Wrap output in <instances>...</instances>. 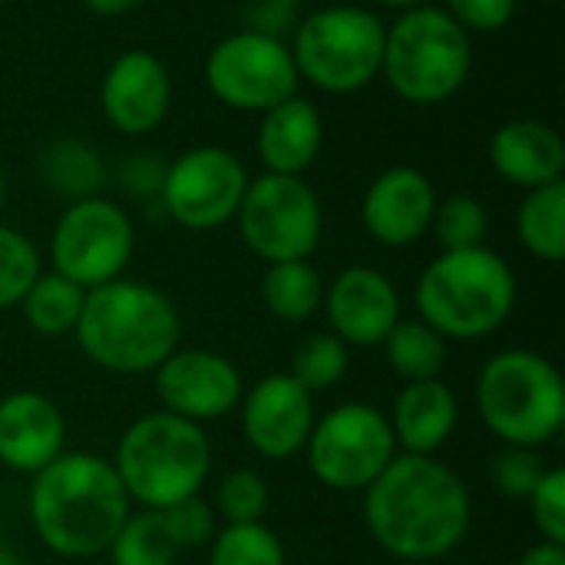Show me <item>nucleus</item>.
<instances>
[{"label": "nucleus", "instance_id": "obj_26", "mask_svg": "<svg viewBox=\"0 0 565 565\" xmlns=\"http://www.w3.org/2000/svg\"><path fill=\"white\" fill-rule=\"evenodd\" d=\"M520 245L540 262L565 258V182L530 189L516 215Z\"/></svg>", "mask_w": 565, "mask_h": 565}, {"label": "nucleus", "instance_id": "obj_2", "mask_svg": "<svg viewBox=\"0 0 565 565\" xmlns=\"http://www.w3.org/2000/svg\"><path fill=\"white\" fill-rule=\"evenodd\" d=\"M129 513L132 500L113 460L99 454L63 450L50 467L33 473V533L50 553L63 559L103 556Z\"/></svg>", "mask_w": 565, "mask_h": 565}, {"label": "nucleus", "instance_id": "obj_19", "mask_svg": "<svg viewBox=\"0 0 565 565\" xmlns=\"http://www.w3.org/2000/svg\"><path fill=\"white\" fill-rule=\"evenodd\" d=\"M66 450V417L46 394L13 391L0 397V463L40 473Z\"/></svg>", "mask_w": 565, "mask_h": 565}, {"label": "nucleus", "instance_id": "obj_33", "mask_svg": "<svg viewBox=\"0 0 565 565\" xmlns=\"http://www.w3.org/2000/svg\"><path fill=\"white\" fill-rule=\"evenodd\" d=\"M40 271L43 262L36 245L20 228L0 225V311L17 308Z\"/></svg>", "mask_w": 565, "mask_h": 565}, {"label": "nucleus", "instance_id": "obj_39", "mask_svg": "<svg viewBox=\"0 0 565 565\" xmlns=\"http://www.w3.org/2000/svg\"><path fill=\"white\" fill-rule=\"evenodd\" d=\"M516 565H565V546L540 540L536 546H530V550L520 556V563Z\"/></svg>", "mask_w": 565, "mask_h": 565}, {"label": "nucleus", "instance_id": "obj_25", "mask_svg": "<svg viewBox=\"0 0 565 565\" xmlns=\"http://www.w3.org/2000/svg\"><path fill=\"white\" fill-rule=\"evenodd\" d=\"M384 358L404 384L434 381L447 367V338L420 318H401L384 338Z\"/></svg>", "mask_w": 565, "mask_h": 565}, {"label": "nucleus", "instance_id": "obj_43", "mask_svg": "<svg viewBox=\"0 0 565 565\" xmlns=\"http://www.w3.org/2000/svg\"><path fill=\"white\" fill-rule=\"evenodd\" d=\"M3 192H7V182H3V169H0V209H3Z\"/></svg>", "mask_w": 565, "mask_h": 565}, {"label": "nucleus", "instance_id": "obj_31", "mask_svg": "<svg viewBox=\"0 0 565 565\" xmlns=\"http://www.w3.org/2000/svg\"><path fill=\"white\" fill-rule=\"evenodd\" d=\"M430 232L437 235L444 252H460V248H480L487 245L490 232V212L477 195H447L437 202Z\"/></svg>", "mask_w": 565, "mask_h": 565}, {"label": "nucleus", "instance_id": "obj_9", "mask_svg": "<svg viewBox=\"0 0 565 565\" xmlns=\"http://www.w3.org/2000/svg\"><path fill=\"white\" fill-rule=\"evenodd\" d=\"M238 235L262 262H305L324 235V209L301 175L265 172L248 182L235 212Z\"/></svg>", "mask_w": 565, "mask_h": 565}, {"label": "nucleus", "instance_id": "obj_21", "mask_svg": "<svg viewBox=\"0 0 565 565\" xmlns=\"http://www.w3.org/2000/svg\"><path fill=\"white\" fill-rule=\"evenodd\" d=\"M490 162L510 185L543 189L563 182L565 142L543 119H510L490 139Z\"/></svg>", "mask_w": 565, "mask_h": 565}, {"label": "nucleus", "instance_id": "obj_34", "mask_svg": "<svg viewBox=\"0 0 565 565\" xmlns=\"http://www.w3.org/2000/svg\"><path fill=\"white\" fill-rule=\"evenodd\" d=\"M550 463L543 460V454L536 447H507L493 457L490 463V483L500 497L507 500H530V493L536 490V483L546 477Z\"/></svg>", "mask_w": 565, "mask_h": 565}, {"label": "nucleus", "instance_id": "obj_16", "mask_svg": "<svg viewBox=\"0 0 565 565\" xmlns=\"http://www.w3.org/2000/svg\"><path fill=\"white\" fill-rule=\"evenodd\" d=\"M172 106V79L166 63L149 50L119 53L99 83V109L122 136H146L162 126Z\"/></svg>", "mask_w": 565, "mask_h": 565}, {"label": "nucleus", "instance_id": "obj_3", "mask_svg": "<svg viewBox=\"0 0 565 565\" xmlns=\"http://www.w3.org/2000/svg\"><path fill=\"white\" fill-rule=\"evenodd\" d=\"M73 338L96 367L139 377L152 374L179 348L182 318L156 285L116 278L86 291Z\"/></svg>", "mask_w": 565, "mask_h": 565}, {"label": "nucleus", "instance_id": "obj_36", "mask_svg": "<svg viewBox=\"0 0 565 565\" xmlns=\"http://www.w3.org/2000/svg\"><path fill=\"white\" fill-rule=\"evenodd\" d=\"M526 503H530V516L540 536L546 543L565 546V470L550 467Z\"/></svg>", "mask_w": 565, "mask_h": 565}, {"label": "nucleus", "instance_id": "obj_17", "mask_svg": "<svg viewBox=\"0 0 565 565\" xmlns=\"http://www.w3.org/2000/svg\"><path fill=\"white\" fill-rule=\"evenodd\" d=\"M331 334H338L348 348H377L401 321V295L394 281L371 268L351 265L324 285V305Z\"/></svg>", "mask_w": 565, "mask_h": 565}, {"label": "nucleus", "instance_id": "obj_13", "mask_svg": "<svg viewBox=\"0 0 565 565\" xmlns=\"http://www.w3.org/2000/svg\"><path fill=\"white\" fill-rule=\"evenodd\" d=\"M248 182V169L232 149L195 146L166 166L159 199L175 225L212 232L235 222Z\"/></svg>", "mask_w": 565, "mask_h": 565}, {"label": "nucleus", "instance_id": "obj_30", "mask_svg": "<svg viewBox=\"0 0 565 565\" xmlns=\"http://www.w3.org/2000/svg\"><path fill=\"white\" fill-rule=\"evenodd\" d=\"M209 565H288V553L265 523H238L218 526L209 543Z\"/></svg>", "mask_w": 565, "mask_h": 565}, {"label": "nucleus", "instance_id": "obj_18", "mask_svg": "<svg viewBox=\"0 0 565 565\" xmlns=\"http://www.w3.org/2000/svg\"><path fill=\"white\" fill-rule=\"evenodd\" d=\"M437 202L440 199L427 172L414 166H391L367 185L361 222L377 245L407 248L430 232Z\"/></svg>", "mask_w": 565, "mask_h": 565}, {"label": "nucleus", "instance_id": "obj_5", "mask_svg": "<svg viewBox=\"0 0 565 565\" xmlns=\"http://www.w3.org/2000/svg\"><path fill=\"white\" fill-rule=\"evenodd\" d=\"M113 467L132 507L166 510L202 493L212 473V440L202 424L152 411L122 430Z\"/></svg>", "mask_w": 565, "mask_h": 565}, {"label": "nucleus", "instance_id": "obj_12", "mask_svg": "<svg viewBox=\"0 0 565 565\" xmlns=\"http://www.w3.org/2000/svg\"><path fill=\"white\" fill-rule=\"evenodd\" d=\"M136 228L126 209L103 195L70 202L50 232V265L79 288H99L122 278L132 262Z\"/></svg>", "mask_w": 565, "mask_h": 565}, {"label": "nucleus", "instance_id": "obj_28", "mask_svg": "<svg viewBox=\"0 0 565 565\" xmlns=\"http://www.w3.org/2000/svg\"><path fill=\"white\" fill-rule=\"evenodd\" d=\"M109 565H175V543L159 510H132L106 550Z\"/></svg>", "mask_w": 565, "mask_h": 565}, {"label": "nucleus", "instance_id": "obj_45", "mask_svg": "<svg viewBox=\"0 0 565 565\" xmlns=\"http://www.w3.org/2000/svg\"><path fill=\"white\" fill-rule=\"evenodd\" d=\"M0 3H10V0H0Z\"/></svg>", "mask_w": 565, "mask_h": 565}, {"label": "nucleus", "instance_id": "obj_41", "mask_svg": "<svg viewBox=\"0 0 565 565\" xmlns=\"http://www.w3.org/2000/svg\"><path fill=\"white\" fill-rule=\"evenodd\" d=\"M374 3L394 7V10H411V7H424V3H430V0H374Z\"/></svg>", "mask_w": 565, "mask_h": 565}, {"label": "nucleus", "instance_id": "obj_23", "mask_svg": "<svg viewBox=\"0 0 565 565\" xmlns=\"http://www.w3.org/2000/svg\"><path fill=\"white\" fill-rule=\"evenodd\" d=\"M262 301H265L271 318H278L285 324H301V321H308V318H315L321 311V305H324V278L311 265V258H305V262H275L262 275Z\"/></svg>", "mask_w": 565, "mask_h": 565}, {"label": "nucleus", "instance_id": "obj_4", "mask_svg": "<svg viewBox=\"0 0 565 565\" xmlns=\"http://www.w3.org/2000/svg\"><path fill=\"white\" fill-rule=\"evenodd\" d=\"M516 275L493 248L440 252L417 278L414 301L447 341H480L497 334L516 308Z\"/></svg>", "mask_w": 565, "mask_h": 565}, {"label": "nucleus", "instance_id": "obj_24", "mask_svg": "<svg viewBox=\"0 0 565 565\" xmlns=\"http://www.w3.org/2000/svg\"><path fill=\"white\" fill-rule=\"evenodd\" d=\"M83 301H86V288H79L76 281H70L56 271H40V278L26 288V295L17 308L30 331L43 334V338H63V334L76 331Z\"/></svg>", "mask_w": 565, "mask_h": 565}, {"label": "nucleus", "instance_id": "obj_44", "mask_svg": "<svg viewBox=\"0 0 565 565\" xmlns=\"http://www.w3.org/2000/svg\"><path fill=\"white\" fill-rule=\"evenodd\" d=\"M0 536H3V513H0Z\"/></svg>", "mask_w": 565, "mask_h": 565}, {"label": "nucleus", "instance_id": "obj_35", "mask_svg": "<svg viewBox=\"0 0 565 565\" xmlns=\"http://www.w3.org/2000/svg\"><path fill=\"white\" fill-rule=\"evenodd\" d=\"M175 550H209V543L215 540L218 533V513L209 500L202 497H189V500H179L166 510H159Z\"/></svg>", "mask_w": 565, "mask_h": 565}, {"label": "nucleus", "instance_id": "obj_10", "mask_svg": "<svg viewBox=\"0 0 565 565\" xmlns=\"http://www.w3.org/2000/svg\"><path fill=\"white\" fill-rule=\"evenodd\" d=\"M315 480L334 493H364L397 457L387 414L354 401L315 420L305 444Z\"/></svg>", "mask_w": 565, "mask_h": 565}, {"label": "nucleus", "instance_id": "obj_15", "mask_svg": "<svg viewBox=\"0 0 565 565\" xmlns=\"http://www.w3.org/2000/svg\"><path fill=\"white\" fill-rule=\"evenodd\" d=\"M245 444L265 460H291L305 450L315 427V394L288 371L255 381L238 404Z\"/></svg>", "mask_w": 565, "mask_h": 565}, {"label": "nucleus", "instance_id": "obj_1", "mask_svg": "<svg viewBox=\"0 0 565 565\" xmlns=\"http://www.w3.org/2000/svg\"><path fill=\"white\" fill-rule=\"evenodd\" d=\"M473 500L467 483L437 457L397 454L364 490L371 540L401 563H437L470 533Z\"/></svg>", "mask_w": 565, "mask_h": 565}, {"label": "nucleus", "instance_id": "obj_6", "mask_svg": "<svg viewBox=\"0 0 565 565\" xmlns=\"http://www.w3.org/2000/svg\"><path fill=\"white\" fill-rule=\"evenodd\" d=\"M477 414L507 447L543 450L565 427V384L559 367L530 348L493 354L477 374Z\"/></svg>", "mask_w": 565, "mask_h": 565}, {"label": "nucleus", "instance_id": "obj_11", "mask_svg": "<svg viewBox=\"0 0 565 565\" xmlns=\"http://www.w3.org/2000/svg\"><path fill=\"white\" fill-rule=\"evenodd\" d=\"M298 66L291 46L262 30H235L222 36L205 56L209 93L238 113H268L271 106L298 96Z\"/></svg>", "mask_w": 565, "mask_h": 565}, {"label": "nucleus", "instance_id": "obj_32", "mask_svg": "<svg viewBox=\"0 0 565 565\" xmlns=\"http://www.w3.org/2000/svg\"><path fill=\"white\" fill-rule=\"evenodd\" d=\"M215 513L225 526H238V523H265L268 507H271V490L268 480L258 470L238 467L228 470L218 487H215Z\"/></svg>", "mask_w": 565, "mask_h": 565}, {"label": "nucleus", "instance_id": "obj_38", "mask_svg": "<svg viewBox=\"0 0 565 565\" xmlns=\"http://www.w3.org/2000/svg\"><path fill=\"white\" fill-rule=\"evenodd\" d=\"M162 175H166V162H159L152 152L132 156V159L122 166V185H126L132 195H159Z\"/></svg>", "mask_w": 565, "mask_h": 565}, {"label": "nucleus", "instance_id": "obj_27", "mask_svg": "<svg viewBox=\"0 0 565 565\" xmlns=\"http://www.w3.org/2000/svg\"><path fill=\"white\" fill-rule=\"evenodd\" d=\"M43 179L56 195L76 202L96 195L106 172L93 146H86L83 139H60L43 156Z\"/></svg>", "mask_w": 565, "mask_h": 565}, {"label": "nucleus", "instance_id": "obj_7", "mask_svg": "<svg viewBox=\"0 0 565 565\" xmlns=\"http://www.w3.org/2000/svg\"><path fill=\"white\" fill-rule=\"evenodd\" d=\"M470 66V33L444 7H411L384 30L381 76L404 103L437 106L450 99L467 83Z\"/></svg>", "mask_w": 565, "mask_h": 565}, {"label": "nucleus", "instance_id": "obj_22", "mask_svg": "<svg viewBox=\"0 0 565 565\" xmlns=\"http://www.w3.org/2000/svg\"><path fill=\"white\" fill-rule=\"evenodd\" d=\"M258 159L265 172L275 175H305L324 149V119L321 109L301 93L262 113L258 126Z\"/></svg>", "mask_w": 565, "mask_h": 565}, {"label": "nucleus", "instance_id": "obj_42", "mask_svg": "<svg viewBox=\"0 0 565 565\" xmlns=\"http://www.w3.org/2000/svg\"><path fill=\"white\" fill-rule=\"evenodd\" d=\"M0 565H20V556H17V553H10V550H3V546H0Z\"/></svg>", "mask_w": 565, "mask_h": 565}, {"label": "nucleus", "instance_id": "obj_14", "mask_svg": "<svg viewBox=\"0 0 565 565\" xmlns=\"http://www.w3.org/2000/svg\"><path fill=\"white\" fill-rule=\"evenodd\" d=\"M152 377L162 411L192 424H209L235 414L245 394L242 371L225 354L209 348H175L152 371Z\"/></svg>", "mask_w": 565, "mask_h": 565}, {"label": "nucleus", "instance_id": "obj_29", "mask_svg": "<svg viewBox=\"0 0 565 565\" xmlns=\"http://www.w3.org/2000/svg\"><path fill=\"white\" fill-rule=\"evenodd\" d=\"M348 367H351V348L331 331H315L295 348L288 374L308 394H321L338 387L348 377Z\"/></svg>", "mask_w": 565, "mask_h": 565}, {"label": "nucleus", "instance_id": "obj_37", "mask_svg": "<svg viewBox=\"0 0 565 565\" xmlns=\"http://www.w3.org/2000/svg\"><path fill=\"white\" fill-rule=\"evenodd\" d=\"M520 0H447V13L467 33H497L516 17Z\"/></svg>", "mask_w": 565, "mask_h": 565}, {"label": "nucleus", "instance_id": "obj_8", "mask_svg": "<svg viewBox=\"0 0 565 565\" xmlns=\"http://www.w3.org/2000/svg\"><path fill=\"white\" fill-rule=\"evenodd\" d=\"M384 30L387 26L374 10L354 3L308 13L291 43L298 76L334 96L371 86L384 63Z\"/></svg>", "mask_w": 565, "mask_h": 565}, {"label": "nucleus", "instance_id": "obj_40", "mask_svg": "<svg viewBox=\"0 0 565 565\" xmlns=\"http://www.w3.org/2000/svg\"><path fill=\"white\" fill-rule=\"evenodd\" d=\"M83 7L96 17H126L142 7V0H83Z\"/></svg>", "mask_w": 565, "mask_h": 565}, {"label": "nucleus", "instance_id": "obj_20", "mask_svg": "<svg viewBox=\"0 0 565 565\" xmlns=\"http://www.w3.org/2000/svg\"><path fill=\"white\" fill-rule=\"evenodd\" d=\"M457 420L460 401L440 377L404 384L394 397V411L387 414L397 454L411 457H437L454 437Z\"/></svg>", "mask_w": 565, "mask_h": 565}]
</instances>
